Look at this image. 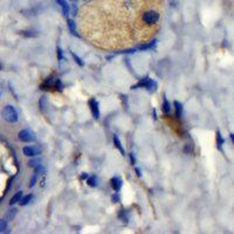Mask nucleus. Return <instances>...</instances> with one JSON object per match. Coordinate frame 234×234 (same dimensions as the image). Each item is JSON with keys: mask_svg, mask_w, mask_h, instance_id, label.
<instances>
[{"mask_svg": "<svg viewBox=\"0 0 234 234\" xmlns=\"http://www.w3.org/2000/svg\"><path fill=\"white\" fill-rule=\"evenodd\" d=\"M1 116L2 118L8 122V123H15L19 120V115L18 111L15 110V108L13 106H6V107L2 109L1 111Z\"/></svg>", "mask_w": 234, "mask_h": 234, "instance_id": "1", "label": "nucleus"}, {"mask_svg": "<svg viewBox=\"0 0 234 234\" xmlns=\"http://www.w3.org/2000/svg\"><path fill=\"white\" fill-rule=\"evenodd\" d=\"M159 20V14L154 11H147L143 14V21L147 25H154Z\"/></svg>", "mask_w": 234, "mask_h": 234, "instance_id": "2", "label": "nucleus"}, {"mask_svg": "<svg viewBox=\"0 0 234 234\" xmlns=\"http://www.w3.org/2000/svg\"><path fill=\"white\" fill-rule=\"evenodd\" d=\"M18 137L21 142H26V143H29V142H34L35 140V134L33 131H31L29 129H24L21 130L20 132L18 134Z\"/></svg>", "mask_w": 234, "mask_h": 234, "instance_id": "3", "label": "nucleus"}, {"mask_svg": "<svg viewBox=\"0 0 234 234\" xmlns=\"http://www.w3.org/2000/svg\"><path fill=\"white\" fill-rule=\"evenodd\" d=\"M138 87H144L149 89V90H154L156 88H157V83L154 82V80H151V79H144V80H142L138 83Z\"/></svg>", "mask_w": 234, "mask_h": 234, "instance_id": "4", "label": "nucleus"}, {"mask_svg": "<svg viewBox=\"0 0 234 234\" xmlns=\"http://www.w3.org/2000/svg\"><path fill=\"white\" fill-rule=\"evenodd\" d=\"M22 152L26 157H35L38 154H40V149L35 147H25L22 149Z\"/></svg>", "mask_w": 234, "mask_h": 234, "instance_id": "5", "label": "nucleus"}, {"mask_svg": "<svg viewBox=\"0 0 234 234\" xmlns=\"http://www.w3.org/2000/svg\"><path fill=\"white\" fill-rule=\"evenodd\" d=\"M89 107H90V110H91V114L97 120V118H100V109H98V103L96 102L95 100H91L89 101Z\"/></svg>", "mask_w": 234, "mask_h": 234, "instance_id": "6", "label": "nucleus"}, {"mask_svg": "<svg viewBox=\"0 0 234 234\" xmlns=\"http://www.w3.org/2000/svg\"><path fill=\"white\" fill-rule=\"evenodd\" d=\"M58 1V4L61 6L62 8V11H63V14L65 15H68L69 14V5H68V2L66 0H56Z\"/></svg>", "mask_w": 234, "mask_h": 234, "instance_id": "7", "label": "nucleus"}, {"mask_svg": "<svg viewBox=\"0 0 234 234\" xmlns=\"http://www.w3.org/2000/svg\"><path fill=\"white\" fill-rule=\"evenodd\" d=\"M111 185H113V188H114L115 191H120L121 186H122V180L118 177H114L111 179Z\"/></svg>", "mask_w": 234, "mask_h": 234, "instance_id": "8", "label": "nucleus"}, {"mask_svg": "<svg viewBox=\"0 0 234 234\" xmlns=\"http://www.w3.org/2000/svg\"><path fill=\"white\" fill-rule=\"evenodd\" d=\"M41 163H42V159H41V158H34V159H31V161L28 162V166L36 169L38 166H40Z\"/></svg>", "mask_w": 234, "mask_h": 234, "instance_id": "9", "label": "nucleus"}, {"mask_svg": "<svg viewBox=\"0 0 234 234\" xmlns=\"http://www.w3.org/2000/svg\"><path fill=\"white\" fill-rule=\"evenodd\" d=\"M21 198H22V192L19 191V192H17V193L12 197V199H11V201H9V205H14V204H17L18 201L21 200Z\"/></svg>", "mask_w": 234, "mask_h": 234, "instance_id": "10", "label": "nucleus"}, {"mask_svg": "<svg viewBox=\"0 0 234 234\" xmlns=\"http://www.w3.org/2000/svg\"><path fill=\"white\" fill-rule=\"evenodd\" d=\"M87 183L89 186L96 187L97 185H98V179H97L95 176H91V177H89V178L87 179Z\"/></svg>", "mask_w": 234, "mask_h": 234, "instance_id": "11", "label": "nucleus"}, {"mask_svg": "<svg viewBox=\"0 0 234 234\" xmlns=\"http://www.w3.org/2000/svg\"><path fill=\"white\" fill-rule=\"evenodd\" d=\"M114 143H115V147H117V149L121 151V154H125V150L123 149V147H122V143L120 142V139H118V137H117V136H115L114 137Z\"/></svg>", "mask_w": 234, "mask_h": 234, "instance_id": "12", "label": "nucleus"}, {"mask_svg": "<svg viewBox=\"0 0 234 234\" xmlns=\"http://www.w3.org/2000/svg\"><path fill=\"white\" fill-rule=\"evenodd\" d=\"M174 107H176V115H177V117H180L181 113H183V106L178 101H176L174 102Z\"/></svg>", "mask_w": 234, "mask_h": 234, "instance_id": "13", "label": "nucleus"}, {"mask_svg": "<svg viewBox=\"0 0 234 234\" xmlns=\"http://www.w3.org/2000/svg\"><path fill=\"white\" fill-rule=\"evenodd\" d=\"M32 198H33V195H32V194H28V195H26V197L21 198L20 205H21V206H25V205H27V204H28L29 201L32 200Z\"/></svg>", "mask_w": 234, "mask_h": 234, "instance_id": "14", "label": "nucleus"}, {"mask_svg": "<svg viewBox=\"0 0 234 234\" xmlns=\"http://www.w3.org/2000/svg\"><path fill=\"white\" fill-rule=\"evenodd\" d=\"M68 27H69L70 32H72L74 35H77V33H76V28H75V22H74L72 19H69V20H68Z\"/></svg>", "mask_w": 234, "mask_h": 234, "instance_id": "15", "label": "nucleus"}, {"mask_svg": "<svg viewBox=\"0 0 234 234\" xmlns=\"http://www.w3.org/2000/svg\"><path fill=\"white\" fill-rule=\"evenodd\" d=\"M6 229H7V222L5 220H2V219H0V233L5 232Z\"/></svg>", "mask_w": 234, "mask_h": 234, "instance_id": "16", "label": "nucleus"}, {"mask_svg": "<svg viewBox=\"0 0 234 234\" xmlns=\"http://www.w3.org/2000/svg\"><path fill=\"white\" fill-rule=\"evenodd\" d=\"M72 56L74 58V60H75V62H76V63H79L80 66H83V65H84V63H83V61L81 60L80 58H79V56H77V55H76L75 53H72Z\"/></svg>", "mask_w": 234, "mask_h": 234, "instance_id": "17", "label": "nucleus"}, {"mask_svg": "<svg viewBox=\"0 0 234 234\" xmlns=\"http://www.w3.org/2000/svg\"><path fill=\"white\" fill-rule=\"evenodd\" d=\"M217 136H218V147H219V150H221V145H222V143H224V139H222V137H221L220 132H217Z\"/></svg>", "mask_w": 234, "mask_h": 234, "instance_id": "18", "label": "nucleus"}, {"mask_svg": "<svg viewBox=\"0 0 234 234\" xmlns=\"http://www.w3.org/2000/svg\"><path fill=\"white\" fill-rule=\"evenodd\" d=\"M163 108H164V111H165V113H169V111H170V106H169V102H167L166 98H164V104H163Z\"/></svg>", "mask_w": 234, "mask_h": 234, "instance_id": "19", "label": "nucleus"}, {"mask_svg": "<svg viewBox=\"0 0 234 234\" xmlns=\"http://www.w3.org/2000/svg\"><path fill=\"white\" fill-rule=\"evenodd\" d=\"M45 103H46V97H41V100L39 101V104L42 109H45Z\"/></svg>", "mask_w": 234, "mask_h": 234, "instance_id": "20", "label": "nucleus"}, {"mask_svg": "<svg viewBox=\"0 0 234 234\" xmlns=\"http://www.w3.org/2000/svg\"><path fill=\"white\" fill-rule=\"evenodd\" d=\"M17 213V210H13V212L12 213H8L7 214V218H9V219H13V217H14V214Z\"/></svg>", "mask_w": 234, "mask_h": 234, "instance_id": "21", "label": "nucleus"}, {"mask_svg": "<svg viewBox=\"0 0 234 234\" xmlns=\"http://www.w3.org/2000/svg\"><path fill=\"white\" fill-rule=\"evenodd\" d=\"M58 58H59V60H61V59H62V52H61L60 48L58 49Z\"/></svg>", "mask_w": 234, "mask_h": 234, "instance_id": "22", "label": "nucleus"}, {"mask_svg": "<svg viewBox=\"0 0 234 234\" xmlns=\"http://www.w3.org/2000/svg\"><path fill=\"white\" fill-rule=\"evenodd\" d=\"M130 158H131V162H132V164H135V158H134V156H132V154H130Z\"/></svg>", "mask_w": 234, "mask_h": 234, "instance_id": "23", "label": "nucleus"}, {"mask_svg": "<svg viewBox=\"0 0 234 234\" xmlns=\"http://www.w3.org/2000/svg\"><path fill=\"white\" fill-rule=\"evenodd\" d=\"M229 136H231V138H232V140H233V143H234V134H231Z\"/></svg>", "mask_w": 234, "mask_h": 234, "instance_id": "24", "label": "nucleus"}]
</instances>
